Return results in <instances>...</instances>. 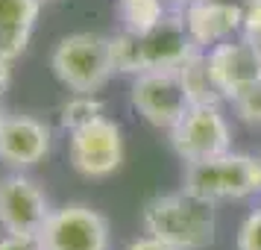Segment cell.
I'll return each instance as SVG.
<instances>
[{
  "instance_id": "6da1fadb",
  "label": "cell",
  "mask_w": 261,
  "mask_h": 250,
  "mask_svg": "<svg viewBox=\"0 0 261 250\" xmlns=\"http://www.w3.org/2000/svg\"><path fill=\"white\" fill-rule=\"evenodd\" d=\"M112 65L118 74H144V71H173L197 53V44L185 27V15H165V21L150 33H118L109 38Z\"/></svg>"
},
{
  "instance_id": "7a4b0ae2",
  "label": "cell",
  "mask_w": 261,
  "mask_h": 250,
  "mask_svg": "<svg viewBox=\"0 0 261 250\" xmlns=\"http://www.w3.org/2000/svg\"><path fill=\"white\" fill-rule=\"evenodd\" d=\"M147 236L165 241L176 250H205L214 241V203L202 200L191 191L159 194L144 206Z\"/></svg>"
},
{
  "instance_id": "3957f363",
  "label": "cell",
  "mask_w": 261,
  "mask_h": 250,
  "mask_svg": "<svg viewBox=\"0 0 261 250\" xmlns=\"http://www.w3.org/2000/svg\"><path fill=\"white\" fill-rule=\"evenodd\" d=\"M185 191L202 200H241L261 191V159L247 153H220L202 162H188Z\"/></svg>"
},
{
  "instance_id": "277c9868",
  "label": "cell",
  "mask_w": 261,
  "mask_h": 250,
  "mask_svg": "<svg viewBox=\"0 0 261 250\" xmlns=\"http://www.w3.org/2000/svg\"><path fill=\"white\" fill-rule=\"evenodd\" d=\"M50 68L68 92L94 95L115 74L109 38L97 36V33H73V36L62 38L50 56Z\"/></svg>"
},
{
  "instance_id": "5b68a950",
  "label": "cell",
  "mask_w": 261,
  "mask_h": 250,
  "mask_svg": "<svg viewBox=\"0 0 261 250\" xmlns=\"http://www.w3.org/2000/svg\"><path fill=\"white\" fill-rule=\"evenodd\" d=\"M73 171L85 179H106L123 165V135L120 127L106 115H97L71 132L68 147Z\"/></svg>"
},
{
  "instance_id": "8992f818",
  "label": "cell",
  "mask_w": 261,
  "mask_h": 250,
  "mask_svg": "<svg viewBox=\"0 0 261 250\" xmlns=\"http://www.w3.org/2000/svg\"><path fill=\"white\" fill-rule=\"evenodd\" d=\"M132 106L147 124L159 130H173L191 109L188 92L179 68L173 71H144L132 83Z\"/></svg>"
},
{
  "instance_id": "52a82bcc",
  "label": "cell",
  "mask_w": 261,
  "mask_h": 250,
  "mask_svg": "<svg viewBox=\"0 0 261 250\" xmlns=\"http://www.w3.org/2000/svg\"><path fill=\"white\" fill-rule=\"evenodd\" d=\"M38 238L44 250H109V221L85 203H71L50 212Z\"/></svg>"
},
{
  "instance_id": "ba28073f",
  "label": "cell",
  "mask_w": 261,
  "mask_h": 250,
  "mask_svg": "<svg viewBox=\"0 0 261 250\" xmlns=\"http://www.w3.org/2000/svg\"><path fill=\"white\" fill-rule=\"evenodd\" d=\"M170 142L179 159L185 162H202L229 150L232 132L226 124L220 106H191L182 121L170 130Z\"/></svg>"
},
{
  "instance_id": "9c48e42d",
  "label": "cell",
  "mask_w": 261,
  "mask_h": 250,
  "mask_svg": "<svg viewBox=\"0 0 261 250\" xmlns=\"http://www.w3.org/2000/svg\"><path fill=\"white\" fill-rule=\"evenodd\" d=\"M50 203L21 171L0 179V226L12 236H38L50 218Z\"/></svg>"
},
{
  "instance_id": "30bf717a",
  "label": "cell",
  "mask_w": 261,
  "mask_h": 250,
  "mask_svg": "<svg viewBox=\"0 0 261 250\" xmlns=\"http://www.w3.org/2000/svg\"><path fill=\"white\" fill-rule=\"evenodd\" d=\"M208 71L220 95L235 100L241 92H247L252 83L261 80V50L247 36L241 41H220L208 53Z\"/></svg>"
},
{
  "instance_id": "8fae6325",
  "label": "cell",
  "mask_w": 261,
  "mask_h": 250,
  "mask_svg": "<svg viewBox=\"0 0 261 250\" xmlns=\"http://www.w3.org/2000/svg\"><path fill=\"white\" fill-rule=\"evenodd\" d=\"M50 144L53 130L44 121L33 115H6L0 127V162L15 171H27L50 153Z\"/></svg>"
},
{
  "instance_id": "7c38bea8",
  "label": "cell",
  "mask_w": 261,
  "mask_h": 250,
  "mask_svg": "<svg viewBox=\"0 0 261 250\" xmlns=\"http://www.w3.org/2000/svg\"><path fill=\"white\" fill-rule=\"evenodd\" d=\"M182 15L197 48L226 41L235 30H241V21H244V9L235 0H197L185 6Z\"/></svg>"
},
{
  "instance_id": "4fadbf2b",
  "label": "cell",
  "mask_w": 261,
  "mask_h": 250,
  "mask_svg": "<svg viewBox=\"0 0 261 250\" xmlns=\"http://www.w3.org/2000/svg\"><path fill=\"white\" fill-rule=\"evenodd\" d=\"M41 0H0V56L12 62L30 44Z\"/></svg>"
},
{
  "instance_id": "5bb4252c",
  "label": "cell",
  "mask_w": 261,
  "mask_h": 250,
  "mask_svg": "<svg viewBox=\"0 0 261 250\" xmlns=\"http://www.w3.org/2000/svg\"><path fill=\"white\" fill-rule=\"evenodd\" d=\"M182 83H185V92H188L191 106H217L220 103V88L214 83L212 71H208V56H202L200 50L191 56L182 68Z\"/></svg>"
},
{
  "instance_id": "9a60e30c",
  "label": "cell",
  "mask_w": 261,
  "mask_h": 250,
  "mask_svg": "<svg viewBox=\"0 0 261 250\" xmlns=\"http://www.w3.org/2000/svg\"><path fill=\"white\" fill-rule=\"evenodd\" d=\"M118 15L126 33H150L165 21V0H118Z\"/></svg>"
},
{
  "instance_id": "2e32d148",
  "label": "cell",
  "mask_w": 261,
  "mask_h": 250,
  "mask_svg": "<svg viewBox=\"0 0 261 250\" xmlns=\"http://www.w3.org/2000/svg\"><path fill=\"white\" fill-rule=\"evenodd\" d=\"M97 115H103V103H100L94 95H73L71 100L59 109V124L68 132H73L76 127L94 121Z\"/></svg>"
},
{
  "instance_id": "e0dca14e",
  "label": "cell",
  "mask_w": 261,
  "mask_h": 250,
  "mask_svg": "<svg viewBox=\"0 0 261 250\" xmlns=\"http://www.w3.org/2000/svg\"><path fill=\"white\" fill-rule=\"evenodd\" d=\"M232 103H235L238 115L247 121V124H261V80L252 83L247 92H241Z\"/></svg>"
},
{
  "instance_id": "ac0fdd59",
  "label": "cell",
  "mask_w": 261,
  "mask_h": 250,
  "mask_svg": "<svg viewBox=\"0 0 261 250\" xmlns=\"http://www.w3.org/2000/svg\"><path fill=\"white\" fill-rule=\"evenodd\" d=\"M238 250H261V206L241 226V233H238Z\"/></svg>"
},
{
  "instance_id": "d6986e66",
  "label": "cell",
  "mask_w": 261,
  "mask_h": 250,
  "mask_svg": "<svg viewBox=\"0 0 261 250\" xmlns=\"http://www.w3.org/2000/svg\"><path fill=\"white\" fill-rule=\"evenodd\" d=\"M244 21H241V30H244V36H258L261 33V0H247L244 6Z\"/></svg>"
},
{
  "instance_id": "ffe728a7",
  "label": "cell",
  "mask_w": 261,
  "mask_h": 250,
  "mask_svg": "<svg viewBox=\"0 0 261 250\" xmlns=\"http://www.w3.org/2000/svg\"><path fill=\"white\" fill-rule=\"evenodd\" d=\"M0 250H44L38 236H12L6 233V238H0Z\"/></svg>"
},
{
  "instance_id": "44dd1931",
  "label": "cell",
  "mask_w": 261,
  "mask_h": 250,
  "mask_svg": "<svg viewBox=\"0 0 261 250\" xmlns=\"http://www.w3.org/2000/svg\"><path fill=\"white\" fill-rule=\"evenodd\" d=\"M129 250H176V247H170V244H165V241H159L153 236H144V238H135Z\"/></svg>"
},
{
  "instance_id": "7402d4cb",
  "label": "cell",
  "mask_w": 261,
  "mask_h": 250,
  "mask_svg": "<svg viewBox=\"0 0 261 250\" xmlns=\"http://www.w3.org/2000/svg\"><path fill=\"white\" fill-rule=\"evenodd\" d=\"M9 80H12V62L6 56H0V95L9 88Z\"/></svg>"
},
{
  "instance_id": "603a6c76",
  "label": "cell",
  "mask_w": 261,
  "mask_h": 250,
  "mask_svg": "<svg viewBox=\"0 0 261 250\" xmlns=\"http://www.w3.org/2000/svg\"><path fill=\"white\" fill-rule=\"evenodd\" d=\"M176 9H185V6H191V3H197V0H170Z\"/></svg>"
},
{
  "instance_id": "cb8c5ba5",
  "label": "cell",
  "mask_w": 261,
  "mask_h": 250,
  "mask_svg": "<svg viewBox=\"0 0 261 250\" xmlns=\"http://www.w3.org/2000/svg\"><path fill=\"white\" fill-rule=\"evenodd\" d=\"M249 41H252V44H255V48L261 50V33H258V36H249Z\"/></svg>"
},
{
  "instance_id": "d4e9b609",
  "label": "cell",
  "mask_w": 261,
  "mask_h": 250,
  "mask_svg": "<svg viewBox=\"0 0 261 250\" xmlns=\"http://www.w3.org/2000/svg\"><path fill=\"white\" fill-rule=\"evenodd\" d=\"M3 121H6V112H3V106H0V127H3Z\"/></svg>"
},
{
  "instance_id": "484cf974",
  "label": "cell",
  "mask_w": 261,
  "mask_h": 250,
  "mask_svg": "<svg viewBox=\"0 0 261 250\" xmlns=\"http://www.w3.org/2000/svg\"><path fill=\"white\" fill-rule=\"evenodd\" d=\"M41 3H50V0H41Z\"/></svg>"
},
{
  "instance_id": "4316f807",
  "label": "cell",
  "mask_w": 261,
  "mask_h": 250,
  "mask_svg": "<svg viewBox=\"0 0 261 250\" xmlns=\"http://www.w3.org/2000/svg\"><path fill=\"white\" fill-rule=\"evenodd\" d=\"M258 159H261V156H258Z\"/></svg>"
}]
</instances>
